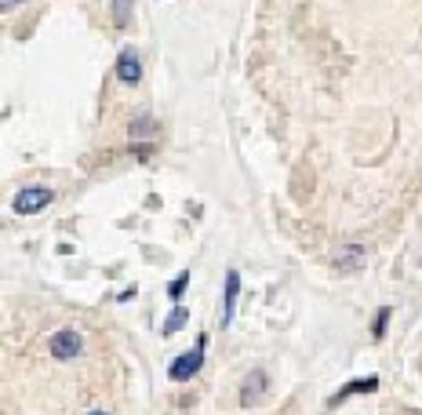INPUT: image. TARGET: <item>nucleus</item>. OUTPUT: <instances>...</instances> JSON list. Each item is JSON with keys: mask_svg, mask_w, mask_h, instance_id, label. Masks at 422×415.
<instances>
[{"mask_svg": "<svg viewBox=\"0 0 422 415\" xmlns=\"http://www.w3.org/2000/svg\"><path fill=\"white\" fill-rule=\"evenodd\" d=\"M237 295H240V273H237V270H229V273H226V299H222V325H229V321H233Z\"/></svg>", "mask_w": 422, "mask_h": 415, "instance_id": "6", "label": "nucleus"}, {"mask_svg": "<svg viewBox=\"0 0 422 415\" xmlns=\"http://www.w3.org/2000/svg\"><path fill=\"white\" fill-rule=\"evenodd\" d=\"M262 394H266V372H262V368H255V372L244 379V387H240V401L251 404V401H259Z\"/></svg>", "mask_w": 422, "mask_h": 415, "instance_id": "8", "label": "nucleus"}, {"mask_svg": "<svg viewBox=\"0 0 422 415\" xmlns=\"http://www.w3.org/2000/svg\"><path fill=\"white\" fill-rule=\"evenodd\" d=\"M146 132H153V120H149V117H142V120L131 124V135L135 139H146Z\"/></svg>", "mask_w": 422, "mask_h": 415, "instance_id": "13", "label": "nucleus"}, {"mask_svg": "<svg viewBox=\"0 0 422 415\" xmlns=\"http://www.w3.org/2000/svg\"><path fill=\"white\" fill-rule=\"evenodd\" d=\"M48 350H51V357H58V361H70V357H77L80 350H84V339H80V332H55L51 339H48Z\"/></svg>", "mask_w": 422, "mask_h": 415, "instance_id": "3", "label": "nucleus"}, {"mask_svg": "<svg viewBox=\"0 0 422 415\" xmlns=\"http://www.w3.org/2000/svg\"><path fill=\"white\" fill-rule=\"evenodd\" d=\"M364 259H368V251L360 248V244H346V248H339V255H335V266L346 270V273H353V270L364 266Z\"/></svg>", "mask_w": 422, "mask_h": 415, "instance_id": "5", "label": "nucleus"}, {"mask_svg": "<svg viewBox=\"0 0 422 415\" xmlns=\"http://www.w3.org/2000/svg\"><path fill=\"white\" fill-rule=\"evenodd\" d=\"M386 325H389V306H382V310H379V317H375V328H372V335H375V339H382V335H386Z\"/></svg>", "mask_w": 422, "mask_h": 415, "instance_id": "12", "label": "nucleus"}, {"mask_svg": "<svg viewBox=\"0 0 422 415\" xmlns=\"http://www.w3.org/2000/svg\"><path fill=\"white\" fill-rule=\"evenodd\" d=\"M87 415H106V411H87Z\"/></svg>", "mask_w": 422, "mask_h": 415, "instance_id": "15", "label": "nucleus"}, {"mask_svg": "<svg viewBox=\"0 0 422 415\" xmlns=\"http://www.w3.org/2000/svg\"><path fill=\"white\" fill-rule=\"evenodd\" d=\"M15 4H22V0H4V8H15Z\"/></svg>", "mask_w": 422, "mask_h": 415, "instance_id": "14", "label": "nucleus"}, {"mask_svg": "<svg viewBox=\"0 0 422 415\" xmlns=\"http://www.w3.org/2000/svg\"><path fill=\"white\" fill-rule=\"evenodd\" d=\"M186 284H190V270H183V273H178V277L171 280V288H168V295H171V299H178V295H183V292H186Z\"/></svg>", "mask_w": 422, "mask_h": 415, "instance_id": "11", "label": "nucleus"}, {"mask_svg": "<svg viewBox=\"0 0 422 415\" xmlns=\"http://www.w3.org/2000/svg\"><path fill=\"white\" fill-rule=\"evenodd\" d=\"M109 8H113V22L124 29L131 22V11H135V0H109Z\"/></svg>", "mask_w": 422, "mask_h": 415, "instance_id": "9", "label": "nucleus"}, {"mask_svg": "<svg viewBox=\"0 0 422 415\" xmlns=\"http://www.w3.org/2000/svg\"><path fill=\"white\" fill-rule=\"evenodd\" d=\"M372 390H379V379H353V382H346V387H342L335 397H331L328 404L335 408V404H342V401L353 397V394H372Z\"/></svg>", "mask_w": 422, "mask_h": 415, "instance_id": "7", "label": "nucleus"}, {"mask_svg": "<svg viewBox=\"0 0 422 415\" xmlns=\"http://www.w3.org/2000/svg\"><path fill=\"white\" fill-rule=\"evenodd\" d=\"M204 350H207V339L200 335V339H197V350H190V354H183V357H175L171 368H168V375H171L175 382L193 379V375L200 372V364H204Z\"/></svg>", "mask_w": 422, "mask_h": 415, "instance_id": "1", "label": "nucleus"}, {"mask_svg": "<svg viewBox=\"0 0 422 415\" xmlns=\"http://www.w3.org/2000/svg\"><path fill=\"white\" fill-rule=\"evenodd\" d=\"M117 77L124 80V84H139L142 80V62L135 55V48H124L117 55Z\"/></svg>", "mask_w": 422, "mask_h": 415, "instance_id": "4", "label": "nucleus"}, {"mask_svg": "<svg viewBox=\"0 0 422 415\" xmlns=\"http://www.w3.org/2000/svg\"><path fill=\"white\" fill-rule=\"evenodd\" d=\"M186 321H190V310H186V306H175V310H171V317L164 321V328H161V332H164V339H168V335H175V332L183 328Z\"/></svg>", "mask_w": 422, "mask_h": 415, "instance_id": "10", "label": "nucleus"}, {"mask_svg": "<svg viewBox=\"0 0 422 415\" xmlns=\"http://www.w3.org/2000/svg\"><path fill=\"white\" fill-rule=\"evenodd\" d=\"M51 189L48 186H26V189H18V197H15V211L18 215H37L40 208H48L51 204Z\"/></svg>", "mask_w": 422, "mask_h": 415, "instance_id": "2", "label": "nucleus"}]
</instances>
